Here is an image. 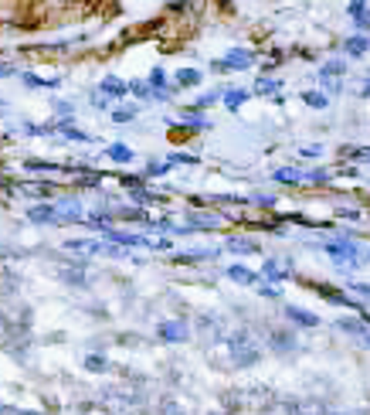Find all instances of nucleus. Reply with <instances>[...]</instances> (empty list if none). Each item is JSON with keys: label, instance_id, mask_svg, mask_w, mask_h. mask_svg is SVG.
<instances>
[{"label": "nucleus", "instance_id": "1", "mask_svg": "<svg viewBox=\"0 0 370 415\" xmlns=\"http://www.w3.org/2000/svg\"><path fill=\"white\" fill-rule=\"evenodd\" d=\"M323 249L336 259V266H340V269H357V266L364 262L360 245H357V242H350V238H330V242H323Z\"/></svg>", "mask_w": 370, "mask_h": 415}, {"label": "nucleus", "instance_id": "2", "mask_svg": "<svg viewBox=\"0 0 370 415\" xmlns=\"http://www.w3.org/2000/svg\"><path fill=\"white\" fill-rule=\"evenodd\" d=\"M65 249L68 252H89V256H126V249H119L113 242H98V238H68Z\"/></svg>", "mask_w": 370, "mask_h": 415}, {"label": "nucleus", "instance_id": "3", "mask_svg": "<svg viewBox=\"0 0 370 415\" xmlns=\"http://www.w3.org/2000/svg\"><path fill=\"white\" fill-rule=\"evenodd\" d=\"M231 354L238 361V368H245V364L258 361V347L248 340V334H238V337H231Z\"/></svg>", "mask_w": 370, "mask_h": 415}, {"label": "nucleus", "instance_id": "4", "mask_svg": "<svg viewBox=\"0 0 370 415\" xmlns=\"http://www.w3.org/2000/svg\"><path fill=\"white\" fill-rule=\"evenodd\" d=\"M187 323L184 320H163L160 327H156V337L160 340H167V344H180V340H187Z\"/></svg>", "mask_w": 370, "mask_h": 415}, {"label": "nucleus", "instance_id": "5", "mask_svg": "<svg viewBox=\"0 0 370 415\" xmlns=\"http://www.w3.org/2000/svg\"><path fill=\"white\" fill-rule=\"evenodd\" d=\"M252 61H255L252 51H238V48H234V51H228V58L215 61V68L217 72H224V68H248Z\"/></svg>", "mask_w": 370, "mask_h": 415}, {"label": "nucleus", "instance_id": "6", "mask_svg": "<svg viewBox=\"0 0 370 415\" xmlns=\"http://www.w3.org/2000/svg\"><path fill=\"white\" fill-rule=\"evenodd\" d=\"M336 327H340L343 334H353V337H357V344H360V347H370V323H357V320H340Z\"/></svg>", "mask_w": 370, "mask_h": 415}, {"label": "nucleus", "instance_id": "7", "mask_svg": "<svg viewBox=\"0 0 370 415\" xmlns=\"http://www.w3.org/2000/svg\"><path fill=\"white\" fill-rule=\"evenodd\" d=\"M286 316H289L293 323H299V327H316V323H319V316L312 314V310H302V306H293V303L286 306Z\"/></svg>", "mask_w": 370, "mask_h": 415}, {"label": "nucleus", "instance_id": "8", "mask_svg": "<svg viewBox=\"0 0 370 415\" xmlns=\"http://www.w3.org/2000/svg\"><path fill=\"white\" fill-rule=\"evenodd\" d=\"M27 218H31V221H38V225H44V221H55V218H58V211H55V204H38V208H31V211H27Z\"/></svg>", "mask_w": 370, "mask_h": 415}, {"label": "nucleus", "instance_id": "9", "mask_svg": "<svg viewBox=\"0 0 370 415\" xmlns=\"http://www.w3.org/2000/svg\"><path fill=\"white\" fill-rule=\"evenodd\" d=\"M319 297L330 299V303H336V306H357L350 297H343V293H336L333 286H326V283H319Z\"/></svg>", "mask_w": 370, "mask_h": 415}, {"label": "nucleus", "instance_id": "10", "mask_svg": "<svg viewBox=\"0 0 370 415\" xmlns=\"http://www.w3.org/2000/svg\"><path fill=\"white\" fill-rule=\"evenodd\" d=\"M106 157H109V160H116V163H129V160L136 157V154H133V150H129L126 143H113V147L106 150Z\"/></svg>", "mask_w": 370, "mask_h": 415}, {"label": "nucleus", "instance_id": "11", "mask_svg": "<svg viewBox=\"0 0 370 415\" xmlns=\"http://www.w3.org/2000/svg\"><path fill=\"white\" fill-rule=\"evenodd\" d=\"M200 79H204V75H200L197 68H180V72H177V85H180V89H191V85H200Z\"/></svg>", "mask_w": 370, "mask_h": 415}, {"label": "nucleus", "instance_id": "12", "mask_svg": "<svg viewBox=\"0 0 370 415\" xmlns=\"http://www.w3.org/2000/svg\"><path fill=\"white\" fill-rule=\"evenodd\" d=\"M262 273H265L269 279H275V283H279V279H289V276H293V269H282V262H279V259H269Z\"/></svg>", "mask_w": 370, "mask_h": 415}, {"label": "nucleus", "instance_id": "13", "mask_svg": "<svg viewBox=\"0 0 370 415\" xmlns=\"http://www.w3.org/2000/svg\"><path fill=\"white\" fill-rule=\"evenodd\" d=\"M221 96H224V106H228V109H238L241 102H248L252 92H248V89H228V92H221Z\"/></svg>", "mask_w": 370, "mask_h": 415}, {"label": "nucleus", "instance_id": "14", "mask_svg": "<svg viewBox=\"0 0 370 415\" xmlns=\"http://www.w3.org/2000/svg\"><path fill=\"white\" fill-rule=\"evenodd\" d=\"M228 279L241 283V286H252V283H255V273H252V269H245V266H228Z\"/></svg>", "mask_w": 370, "mask_h": 415}, {"label": "nucleus", "instance_id": "15", "mask_svg": "<svg viewBox=\"0 0 370 415\" xmlns=\"http://www.w3.org/2000/svg\"><path fill=\"white\" fill-rule=\"evenodd\" d=\"M98 89H102L106 96H126V92H129V85H126V82H119V79H113V75H109V79H102V85H98Z\"/></svg>", "mask_w": 370, "mask_h": 415}, {"label": "nucleus", "instance_id": "16", "mask_svg": "<svg viewBox=\"0 0 370 415\" xmlns=\"http://www.w3.org/2000/svg\"><path fill=\"white\" fill-rule=\"evenodd\" d=\"M228 252H238V256H252V252H258V245H255V242H245V238H231V242H228Z\"/></svg>", "mask_w": 370, "mask_h": 415}, {"label": "nucleus", "instance_id": "17", "mask_svg": "<svg viewBox=\"0 0 370 415\" xmlns=\"http://www.w3.org/2000/svg\"><path fill=\"white\" fill-rule=\"evenodd\" d=\"M20 82H27L31 89H55L58 79H38V75H31V72H20Z\"/></svg>", "mask_w": 370, "mask_h": 415}, {"label": "nucleus", "instance_id": "18", "mask_svg": "<svg viewBox=\"0 0 370 415\" xmlns=\"http://www.w3.org/2000/svg\"><path fill=\"white\" fill-rule=\"evenodd\" d=\"M367 48H370V41H367V38H350V41H347V55H350V58H360V55H367Z\"/></svg>", "mask_w": 370, "mask_h": 415}, {"label": "nucleus", "instance_id": "19", "mask_svg": "<svg viewBox=\"0 0 370 415\" xmlns=\"http://www.w3.org/2000/svg\"><path fill=\"white\" fill-rule=\"evenodd\" d=\"M302 102L312 106V109H326V106H330V99H326L323 92H302Z\"/></svg>", "mask_w": 370, "mask_h": 415}, {"label": "nucleus", "instance_id": "20", "mask_svg": "<svg viewBox=\"0 0 370 415\" xmlns=\"http://www.w3.org/2000/svg\"><path fill=\"white\" fill-rule=\"evenodd\" d=\"M279 85H282L279 79H258L255 92H258V96H272V92H279Z\"/></svg>", "mask_w": 370, "mask_h": 415}, {"label": "nucleus", "instance_id": "21", "mask_svg": "<svg viewBox=\"0 0 370 415\" xmlns=\"http://www.w3.org/2000/svg\"><path fill=\"white\" fill-rule=\"evenodd\" d=\"M275 180H282V184H299V180H306V174L289 167V171H279V174H275Z\"/></svg>", "mask_w": 370, "mask_h": 415}, {"label": "nucleus", "instance_id": "22", "mask_svg": "<svg viewBox=\"0 0 370 415\" xmlns=\"http://www.w3.org/2000/svg\"><path fill=\"white\" fill-rule=\"evenodd\" d=\"M184 126H191V130H208V119L204 116H197V113H184Z\"/></svg>", "mask_w": 370, "mask_h": 415}, {"label": "nucleus", "instance_id": "23", "mask_svg": "<svg viewBox=\"0 0 370 415\" xmlns=\"http://www.w3.org/2000/svg\"><path fill=\"white\" fill-rule=\"evenodd\" d=\"M85 368H89V371H106V368H109V361H106V357H98V354H92V357H85Z\"/></svg>", "mask_w": 370, "mask_h": 415}, {"label": "nucleus", "instance_id": "24", "mask_svg": "<svg viewBox=\"0 0 370 415\" xmlns=\"http://www.w3.org/2000/svg\"><path fill=\"white\" fill-rule=\"evenodd\" d=\"M215 252L211 249H200V252H184V256H177V262H197V259H211Z\"/></svg>", "mask_w": 370, "mask_h": 415}, {"label": "nucleus", "instance_id": "25", "mask_svg": "<svg viewBox=\"0 0 370 415\" xmlns=\"http://www.w3.org/2000/svg\"><path fill=\"white\" fill-rule=\"evenodd\" d=\"M113 119H116V123H129V119H136V106H129V109H116Z\"/></svg>", "mask_w": 370, "mask_h": 415}, {"label": "nucleus", "instance_id": "26", "mask_svg": "<svg viewBox=\"0 0 370 415\" xmlns=\"http://www.w3.org/2000/svg\"><path fill=\"white\" fill-rule=\"evenodd\" d=\"M221 99V92H208V96H200V99L194 102V109H208V106H211V102H217Z\"/></svg>", "mask_w": 370, "mask_h": 415}, {"label": "nucleus", "instance_id": "27", "mask_svg": "<svg viewBox=\"0 0 370 415\" xmlns=\"http://www.w3.org/2000/svg\"><path fill=\"white\" fill-rule=\"evenodd\" d=\"M258 293H262V297H269V299L282 297V293H279V286H272V283H262V286H258Z\"/></svg>", "mask_w": 370, "mask_h": 415}, {"label": "nucleus", "instance_id": "28", "mask_svg": "<svg viewBox=\"0 0 370 415\" xmlns=\"http://www.w3.org/2000/svg\"><path fill=\"white\" fill-rule=\"evenodd\" d=\"M167 171H170V163H150V167H146V174H150V178H160V174H167Z\"/></svg>", "mask_w": 370, "mask_h": 415}, {"label": "nucleus", "instance_id": "29", "mask_svg": "<svg viewBox=\"0 0 370 415\" xmlns=\"http://www.w3.org/2000/svg\"><path fill=\"white\" fill-rule=\"evenodd\" d=\"M167 163H170V167H174V163H197V157H191V154H174Z\"/></svg>", "mask_w": 370, "mask_h": 415}, {"label": "nucleus", "instance_id": "30", "mask_svg": "<svg viewBox=\"0 0 370 415\" xmlns=\"http://www.w3.org/2000/svg\"><path fill=\"white\" fill-rule=\"evenodd\" d=\"M350 290H353V293H360V297H367V299H370V283H350Z\"/></svg>", "mask_w": 370, "mask_h": 415}, {"label": "nucleus", "instance_id": "31", "mask_svg": "<svg viewBox=\"0 0 370 415\" xmlns=\"http://www.w3.org/2000/svg\"><path fill=\"white\" fill-rule=\"evenodd\" d=\"M272 340H275V347H279V351H286V347H289V337H286V334H275Z\"/></svg>", "mask_w": 370, "mask_h": 415}, {"label": "nucleus", "instance_id": "32", "mask_svg": "<svg viewBox=\"0 0 370 415\" xmlns=\"http://www.w3.org/2000/svg\"><path fill=\"white\" fill-rule=\"evenodd\" d=\"M0 415H34V412H20V409H7V405H0Z\"/></svg>", "mask_w": 370, "mask_h": 415}, {"label": "nucleus", "instance_id": "33", "mask_svg": "<svg viewBox=\"0 0 370 415\" xmlns=\"http://www.w3.org/2000/svg\"><path fill=\"white\" fill-rule=\"evenodd\" d=\"M364 96H370V82H367V85H364Z\"/></svg>", "mask_w": 370, "mask_h": 415}, {"label": "nucleus", "instance_id": "34", "mask_svg": "<svg viewBox=\"0 0 370 415\" xmlns=\"http://www.w3.org/2000/svg\"><path fill=\"white\" fill-rule=\"evenodd\" d=\"M364 323H370V316H364Z\"/></svg>", "mask_w": 370, "mask_h": 415}]
</instances>
